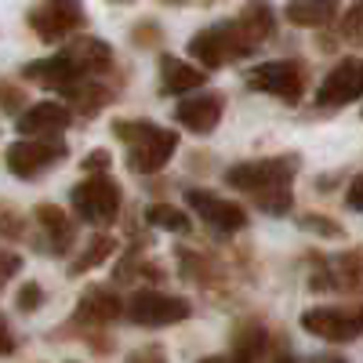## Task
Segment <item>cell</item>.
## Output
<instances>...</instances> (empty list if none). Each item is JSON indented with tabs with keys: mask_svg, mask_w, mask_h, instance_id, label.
<instances>
[{
	"mask_svg": "<svg viewBox=\"0 0 363 363\" xmlns=\"http://www.w3.org/2000/svg\"><path fill=\"white\" fill-rule=\"evenodd\" d=\"M116 138L128 142V167L135 174L160 171L171 160V153L178 149V131L157 128V124H149V120H120Z\"/></svg>",
	"mask_w": 363,
	"mask_h": 363,
	"instance_id": "1",
	"label": "cell"
},
{
	"mask_svg": "<svg viewBox=\"0 0 363 363\" xmlns=\"http://www.w3.org/2000/svg\"><path fill=\"white\" fill-rule=\"evenodd\" d=\"M255 44L251 37L240 29V22H218V26H211V29H200V33L189 40V55L200 62V69H218L225 66L229 58H244L251 55Z\"/></svg>",
	"mask_w": 363,
	"mask_h": 363,
	"instance_id": "2",
	"label": "cell"
},
{
	"mask_svg": "<svg viewBox=\"0 0 363 363\" xmlns=\"http://www.w3.org/2000/svg\"><path fill=\"white\" fill-rule=\"evenodd\" d=\"M301 167L298 157H272V160H251V164H236L225 171V182L240 193H255V200L277 193V189H291L287 182L294 178V171Z\"/></svg>",
	"mask_w": 363,
	"mask_h": 363,
	"instance_id": "3",
	"label": "cell"
},
{
	"mask_svg": "<svg viewBox=\"0 0 363 363\" xmlns=\"http://www.w3.org/2000/svg\"><path fill=\"white\" fill-rule=\"evenodd\" d=\"M69 200H73V211H77L80 222H87V225H113L120 203H124V193H120L116 178L91 174V178L80 182V186H73Z\"/></svg>",
	"mask_w": 363,
	"mask_h": 363,
	"instance_id": "4",
	"label": "cell"
},
{
	"mask_svg": "<svg viewBox=\"0 0 363 363\" xmlns=\"http://www.w3.org/2000/svg\"><path fill=\"white\" fill-rule=\"evenodd\" d=\"M66 157V142L58 138H22L8 145V171L15 178H37L51 171L55 164H62Z\"/></svg>",
	"mask_w": 363,
	"mask_h": 363,
	"instance_id": "5",
	"label": "cell"
},
{
	"mask_svg": "<svg viewBox=\"0 0 363 363\" xmlns=\"http://www.w3.org/2000/svg\"><path fill=\"white\" fill-rule=\"evenodd\" d=\"M189 301L178 294H164V291H138L128 301V320L138 327H171L189 320Z\"/></svg>",
	"mask_w": 363,
	"mask_h": 363,
	"instance_id": "6",
	"label": "cell"
},
{
	"mask_svg": "<svg viewBox=\"0 0 363 363\" xmlns=\"http://www.w3.org/2000/svg\"><path fill=\"white\" fill-rule=\"evenodd\" d=\"M247 84L294 106V102H301V95H306V69H301L298 62H287V58H272V62H262L247 73Z\"/></svg>",
	"mask_w": 363,
	"mask_h": 363,
	"instance_id": "7",
	"label": "cell"
},
{
	"mask_svg": "<svg viewBox=\"0 0 363 363\" xmlns=\"http://www.w3.org/2000/svg\"><path fill=\"white\" fill-rule=\"evenodd\" d=\"M84 22V4L80 0H44L29 11V26L40 40H62Z\"/></svg>",
	"mask_w": 363,
	"mask_h": 363,
	"instance_id": "8",
	"label": "cell"
},
{
	"mask_svg": "<svg viewBox=\"0 0 363 363\" xmlns=\"http://www.w3.org/2000/svg\"><path fill=\"white\" fill-rule=\"evenodd\" d=\"M363 99V58H342V62L330 69L316 91V102L327 109H338Z\"/></svg>",
	"mask_w": 363,
	"mask_h": 363,
	"instance_id": "9",
	"label": "cell"
},
{
	"mask_svg": "<svg viewBox=\"0 0 363 363\" xmlns=\"http://www.w3.org/2000/svg\"><path fill=\"white\" fill-rule=\"evenodd\" d=\"M186 203L196 211V215L207 222V225H215L222 233H240V229H247V211L218 196V193H207V189H189L186 193Z\"/></svg>",
	"mask_w": 363,
	"mask_h": 363,
	"instance_id": "10",
	"label": "cell"
},
{
	"mask_svg": "<svg viewBox=\"0 0 363 363\" xmlns=\"http://www.w3.org/2000/svg\"><path fill=\"white\" fill-rule=\"evenodd\" d=\"M301 327L323 342H352L363 335V313H345V309H309L301 313Z\"/></svg>",
	"mask_w": 363,
	"mask_h": 363,
	"instance_id": "11",
	"label": "cell"
},
{
	"mask_svg": "<svg viewBox=\"0 0 363 363\" xmlns=\"http://www.w3.org/2000/svg\"><path fill=\"white\" fill-rule=\"evenodd\" d=\"M69 120L73 113L62 102H37L18 116V131L22 138H55L69 128Z\"/></svg>",
	"mask_w": 363,
	"mask_h": 363,
	"instance_id": "12",
	"label": "cell"
},
{
	"mask_svg": "<svg viewBox=\"0 0 363 363\" xmlns=\"http://www.w3.org/2000/svg\"><path fill=\"white\" fill-rule=\"evenodd\" d=\"M174 120L182 128H189L196 135H211L222 120V95L218 91H203V95H193V99H182L178 109H174Z\"/></svg>",
	"mask_w": 363,
	"mask_h": 363,
	"instance_id": "13",
	"label": "cell"
},
{
	"mask_svg": "<svg viewBox=\"0 0 363 363\" xmlns=\"http://www.w3.org/2000/svg\"><path fill=\"white\" fill-rule=\"evenodd\" d=\"M84 73L77 69V62L69 55H55V58H40V62H29L22 69V80L29 84H40V87H58V91H69L77 87Z\"/></svg>",
	"mask_w": 363,
	"mask_h": 363,
	"instance_id": "14",
	"label": "cell"
},
{
	"mask_svg": "<svg viewBox=\"0 0 363 363\" xmlns=\"http://www.w3.org/2000/svg\"><path fill=\"white\" fill-rule=\"evenodd\" d=\"M120 313H128V306H120V298L109 287H91L77 306V320L84 323H113Z\"/></svg>",
	"mask_w": 363,
	"mask_h": 363,
	"instance_id": "15",
	"label": "cell"
},
{
	"mask_svg": "<svg viewBox=\"0 0 363 363\" xmlns=\"http://www.w3.org/2000/svg\"><path fill=\"white\" fill-rule=\"evenodd\" d=\"M203 80H207V69L182 62V58H174V55H164V58H160V84H164V91L189 95V91H196Z\"/></svg>",
	"mask_w": 363,
	"mask_h": 363,
	"instance_id": "16",
	"label": "cell"
},
{
	"mask_svg": "<svg viewBox=\"0 0 363 363\" xmlns=\"http://www.w3.org/2000/svg\"><path fill=\"white\" fill-rule=\"evenodd\" d=\"M62 55L73 58L80 73H106V69L113 66V51H109V44L99 40V37H80V40H73Z\"/></svg>",
	"mask_w": 363,
	"mask_h": 363,
	"instance_id": "17",
	"label": "cell"
},
{
	"mask_svg": "<svg viewBox=\"0 0 363 363\" xmlns=\"http://www.w3.org/2000/svg\"><path fill=\"white\" fill-rule=\"evenodd\" d=\"M284 11H287V22L316 29V26H327L338 15V0H287Z\"/></svg>",
	"mask_w": 363,
	"mask_h": 363,
	"instance_id": "18",
	"label": "cell"
},
{
	"mask_svg": "<svg viewBox=\"0 0 363 363\" xmlns=\"http://www.w3.org/2000/svg\"><path fill=\"white\" fill-rule=\"evenodd\" d=\"M240 29L251 37V44H265V37H272V26H277V18H272V8L269 0H247V8L240 11Z\"/></svg>",
	"mask_w": 363,
	"mask_h": 363,
	"instance_id": "19",
	"label": "cell"
},
{
	"mask_svg": "<svg viewBox=\"0 0 363 363\" xmlns=\"http://www.w3.org/2000/svg\"><path fill=\"white\" fill-rule=\"evenodd\" d=\"M33 215H37V222L44 225V233L55 240V251H58V255H62V251L73 244V240H77L73 222H69V218H66V215H62V211H58L55 203H37Z\"/></svg>",
	"mask_w": 363,
	"mask_h": 363,
	"instance_id": "20",
	"label": "cell"
},
{
	"mask_svg": "<svg viewBox=\"0 0 363 363\" xmlns=\"http://www.w3.org/2000/svg\"><path fill=\"white\" fill-rule=\"evenodd\" d=\"M262 349H265V330H262V323H240V327H236V338H233V356H236L240 363H255Z\"/></svg>",
	"mask_w": 363,
	"mask_h": 363,
	"instance_id": "21",
	"label": "cell"
},
{
	"mask_svg": "<svg viewBox=\"0 0 363 363\" xmlns=\"http://www.w3.org/2000/svg\"><path fill=\"white\" fill-rule=\"evenodd\" d=\"M145 222L157 229H167V233H189V215H182L171 203H153L145 211Z\"/></svg>",
	"mask_w": 363,
	"mask_h": 363,
	"instance_id": "22",
	"label": "cell"
},
{
	"mask_svg": "<svg viewBox=\"0 0 363 363\" xmlns=\"http://www.w3.org/2000/svg\"><path fill=\"white\" fill-rule=\"evenodd\" d=\"M113 251H116V240H109V236H95V240L87 244V251H84L80 258H73L69 272H73V277H80V272H87V269H95L99 262H106Z\"/></svg>",
	"mask_w": 363,
	"mask_h": 363,
	"instance_id": "23",
	"label": "cell"
},
{
	"mask_svg": "<svg viewBox=\"0 0 363 363\" xmlns=\"http://www.w3.org/2000/svg\"><path fill=\"white\" fill-rule=\"evenodd\" d=\"M298 225L306 229V233H316V236H342V225H335V222H327V218H313V215H306V218H298Z\"/></svg>",
	"mask_w": 363,
	"mask_h": 363,
	"instance_id": "24",
	"label": "cell"
},
{
	"mask_svg": "<svg viewBox=\"0 0 363 363\" xmlns=\"http://www.w3.org/2000/svg\"><path fill=\"white\" fill-rule=\"evenodd\" d=\"M40 301H44L40 284H26V287L18 291V309H22V313H33V309H40Z\"/></svg>",
	"mask_w": 363,
	"mask_h": 363,
	"instance_id": "25",
	"label": "cell"
},
{
	"mask_svg": "<svg viewBox=\"0 0 363 363\" xmlns=\"http://www.w3.org/2000/svg\"><path fill=\"white\" fill-rule=\"evenodd\" d=\"M342 33H349V37H363V0H356V4H352V11L345 15Z\"/></svg>",
	"mask_w": 363,
	"mask_h": 363,
	"instance_id": "26",
	"label": "cell"
},
{
	"mask_svg": "<svg viewBox=\"0 0 363 363\" xmlns=\"http://www.w3.org/2000/svg\"><path fill=\"white\" fill-rule=\"evenodd\" d=\"M345 203H349L352 211H363V174H356V178L349 182V193H345Z\"/></svg>",
	"mask_w": 363,
	"mask_h": 363,
	"instance_id": "27",
	"label": "cell"
},
{
	"mask_svg": "<svg viewBox=\"0 0 363 363\" xmlns=\"http://www.w3.org/2000/svg\"><path fill=\"white\" fill-rule=\"evenodd\" d=\"M106 167H109V153H106V149H95V153L84 160V171H106Z\"/></svg>",
	"mask_w": 363,
	"mask_h": 363,
	"instance_id": "28",
	"label": "cell"
},
{
	"mask_svg": "<svg viewBox=\"0 0 363 363\" xmlns=\"http://www.w3.org/2000/svg\"><path fill=\"white\" fill-rule=\"evenodd\" d=\"M18 265H22V262H18V255H4V280H11V277H15Z\"/></svg>",
	"mask_w": 363,
	"mask_h": 363,
	"instance_id": "29",
	"label": "cell"
},
{
	"mask_svg": "<svg viewBox=\"0 0 363 363\" xmlns=\"http://www.w3.org/2000/svg\"><path fill=\"white\" fill-rule=\"evenodd\" d=\"M128 363H164V359H160L157 352H145V356H142V352H135V356H131Z\"/></svg>",
	"mask_w": 363,
	"mask_h": 363,
	"instance_id": "30",
	"label": "cell"
},
{
	"mask_svg": "<svg viewBox=\"0 0 363 363\" xmlns=\"http://www.w3.org/2000/svg\"><path fill=\"white\" fill-rule=\"evenodd\" d=\"M200 363H240L236 356H203Z\"/></svg>",
	"mask_w": 363,
	"mask_h": 363,
	"instance_id": "31",
	"label": "cell"
},
{
	"mask_svg": "<svg viewBox=\"0 0 363 363\" xmlns=\"http://www.w3.org/2000/svg\"><path fill=\"white\" fill-rule=\"evenodd\" d=\"M15 349V342H11V330H8V323H4V352H11Z\"/></svg>",
	"mask_w": 363,
	"mask_h": 363,
	"instance_id": "32",
	"label": "cell"
},
{
	"mask_svg": "<svg viewBox=\"0 0 363 363\" xmlns=\"http://www.w3.org/2000/svg\"><path fill=\"white\" fill-rule=\"evenodd\" d=\"M277 363H294V359H291V356H280V359H277Z\"/></svg>",
	"mask_w": 363,
	"mask_h": 363,
	"instance_id": "33",
	"label": "cell"
}]
</instances>
